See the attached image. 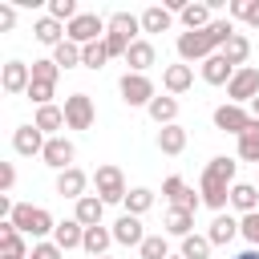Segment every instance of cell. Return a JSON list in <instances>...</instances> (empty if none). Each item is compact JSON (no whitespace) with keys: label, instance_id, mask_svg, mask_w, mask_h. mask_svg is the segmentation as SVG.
<instances>
[{"label":"cell","instance_id":"cell-26","mask_svg":"<svg viewBox=\"0 0 259 259\" xmlns=\"http://www.w3.org/2000/svg\"><path fill=\"white\" fill-rule=\"evenodd\" d=\"M158 150L162 154H182L186 150V130L174 121V125H162L158 130Z\"/></svg>","mask_w":259,"mask_h":259},{"label":"cell","instance_id":"cell-15","mask_svg":"<svg viewBox=\"0 0 259 259\" xmlns=\"http://www.w3.org/2000/svg\"><path fill=\"white\" fill-rule=\"evenodd\" d=\"M113 243H121V247H142L146 243V231H142L138 214H121L113 223Z\"/></svg>","mask_w":259,"mask_h":259},{"label":"cell","instance_id":"cell-30","mask_svg":"<svg viewBox=\"0 0 259 259\" xmlns=\"http://www.w3.org/2000/svg\"><path fill=\"white\" fill-rule=\"evenodd\" d=\"M239 158L259 166V121H255V117H251V125L239 134Z\"/></svg>","mask_w":259,"mask_h":259},{"label":"cell","instance_id":"cell-22","mask_svg":"<svg viewBox=\"0 0 259 259\" xmlns=\"http://www.w3.org/2000/svg\"><path fill=\"white\" fill-rule=\"evenodd\" d=\"M231 206L243 210V214H255V210H259V186H251V182H235V186H231Z\"/></svg>","mask_w":259,"mask_h":259},{"label":"cell","instance_id":"cell-23","mask_svg":"<svg viewBox=\"0 0 259 259\" xmlns=\"http://www.w3.org/2000/svg\"><path fill=\"white\" fill-rule=\"evenodd\" d=\"M235 235H239V219H231V214H214V223H210V231H206L210 247H227Z\"/></svg>","mask_w":259,"mask_h":259},{"label":"cell","instance_id":"cell-20","mask_svg":"<svg viewBox=\"0 0 259 259\" xmlns=\"http://www.w3.org/2000/svg\"><path fill=\"white\" fill-rule=\"evenodd\" d=\"M53 243H57L61 251H73V247H81V243H85V227H81L77 219H65V223H57Z\"/></svg>","mask_w":259,"mask_h":259},{"label":"cell","instance_id":"cell-12","mask_svg":"<svg viewBox=\"0 0 259 259\" xmlns=\"http://www.w3.org/2000/svg\"><path fill=\"white\" fill-rule=\"evenodd\" d=\"M0 85H4V93H28V85H32V69H28L24 61H8L4 73H0Z\"/></svg>","mask_w":259,"mask_h":259},{"label":"cell","instance_id":"cell-16","mask_svg":"<svg viewBox=\"0 0 259 259\" xmlns=\"http://www.w3.org/2000/svg\"><path fill=\"white\" fill-rule=\"evenodd\" d=\"M0 255L4 259H28V247H24V235L8 223V219H0Z\"/></svg>","mask_w":259,"mask_h":259},{"label":"cell","instance_id":"cell-6","mask_svg":"<svg viewBox=\"0 0 259 259\" xmlns=\"http://www.w3.org/2000/svg\"><path fill=\"white\" fill-rule=\"evenodd\" d=\"M117 89H121V101H125V105H146V109H150V101L158 97V93H154V81H150L146 73H125Z\"/></svg>","mask_w":259,"mask_h":259},{"label":"cell","instance_id":"cell-7","mask_svg":"<svg viewBox=\"0 0 259 259\" xmlns=\"http://www.w3.org/2000/svg\"><path fill=\"white\" fill-rule=\"evenodd\" d=\"M227 97H231V105H251L255 97H259V69H251V65H243L235 77H231V85H227Z\"/></svg>","mask_w":259,"mask_h":259},{"label":"cell","instance_id":"cell-36","mask_svg":"<svg viewBox=\"0 0 259 259\" xmlns=\"http://www.w3.org/2000/svg\"><path fill=\"white\" fill-rule=\"evenodd\" d=\"M138 255H142V259H170V243H166V235H146V243L138 247Z\"/></svg>","mask_w":259,"mask_h":259},{"label":"cell","instance_id":"cell-46","mask_svg":"<svg viewBox=\"0 0 259 259\" xmlns=\"http://www.w3.org/2000/svg\"><path fill=\"white\" fill-rule=\"evenodd\" d=\"M12 182H16L12 162H0V194H8V190H12Z\"/></svg>","mask_w":259,"mask_h":259},{"label":"cell","instance_id":"cell-33","mask_svg":"<svg viewBox=\"0 0 259 259\" xmlns=\"http://www.w3.org/2000/svg\"><path fill=\"white\" fill-rule=\"evenodd\" d=\"M178 16H182L186 32H198V28H206V24H210V4H186Z\"/></svg>","mask_w":259,"mask_h":259},{"label":"cell","instance_id":"cell-24","mask_svg":"<svg viewBox=\"0 0 259 259\" xmlns=\"http://www.w3.org/2000/svg\"><path fill=\"white\" fill-rule=\"evenodd\" d=\"M109 32H117V36H125V40L134 45L138 32H142V16H134V12H113V16H109Z\"/></svg>","mask_w":259,"mask_h":259},{"label":"cell","instance_id":"cell-4","mask_svg":"<svg viewBox=\"0 0 259 259\" xmlns=\"http://www.w3.org/2000/svg\"><path fill=\"white\" fill-rule=\"evenodd\" d=\"M105 28H109V20H101L97 12H81L73 24H65V32H69V40L73 45H93V40H105Z\"/></svg>","mask_w":259,"mask_h":259},{"label":"cell","instance_id":"cell-29","mask_svg":"<svg viewBox=\"0 0 259 259\" xmlns=\"http://www.w3.org/2000/svg\"><path fill=\"white\" fill-rule=\"evenodd\" d=\"M113 243V231H105V227H85V255L89 259H97V255H105V247Z\"/></svg>","mask_w":259,"mask_h":259},{"label":"cell","instance_id":"cell-25","mask_svg":"<svg viewBox=\"0 0 259 259\" xmlns=\"http://www.w3.org/2000/svg\"><path fill=\"white\" fill-rule=\"evenodd\" d=\"M125 65H130V73H146L154 65V45L150 40H134L130 53H125Z\"/></svg>","mask_w":259,"mask_h":259},{"label":"cell","instance_id":"cell-49","mask_svg":"<svg viewBox=\"0 0 259 259\" xmlns=\"http://www.w3.org/2000/svg\"><path fill=\"white\" fill-rule=\"evenodd\" d=\"M235 259H259V247H247V251H239Z\"/></svg>","mask_w":259,"mask_h":259},{"label":"cell","instance_id":"cell-48","mask_svg":"<svg viewBox=\"0 0 259 259\" xmlns=\"http://www.w3.org/2000/svg\"><path fill=\"white\" fill-rule=\"evenodd\" d=\"M12 24H16V8H12V4H0V28L8 32Z\"/></svg>","mask_w":259,"mask_h":259},{"label":"cell","instance_id":"cell-21","mask_svg":"<svg viewBox=\"0 0 259 259\" xmlns=\"http://www.w3.org/2000/svg\"><path fill=\"white\" fill-rule=\"evenodd\" d=\"M162 85H166V93H186V89L194 85V69H190V65H166Z\"/></svg>","mask_w":259,"mask_h":259},{"label":"cell","instance_id":"cell-9","mask_svg":"<svg viewBox=\"0 0 259 259\" xmlns=\"http://www.w3.org/2000/svg\"><path fill=\"white\" fill-rule=\"evenodd\" d=\"M40 158H45V166H53V170L61 174V170H73L77 146H73L69 138H61V134H57V138H49V142H45V154H40Z\"/></svg>","mask_w":259,"mask_h":259},{"label":"cell","instance_id":"cell-39","mask_svg":"<svg viewBox=\"0 0 259 259\" xmlns=\"http://www.w3.org/2000/svg\"><path fill=\"white\" fill-rule=\"evenodd\" d=\"M49 16L61 24H73L81 12H77V0H49Z\"/></svg>","mask_w":259,"mask_h":259},{"label":"cell","instance_id":"cell-11","mask_svg":"<svg viewBox=\"0 0 259 259\" xmlns=\"http://www.w3.org/2000/svg\"><path fill=\"white\" fill-rule=\"evenodd\" d=\"M162 194H166V198H170V206H178V210H198V202H202V198H198V194H194L178 174L162 182Z\"/></svg>","mask_w":259,"mask_h":259},{"label":"cell","instance_id":"cell-44","mask_svg":"<svg viewBox=\"0 0 259 259\" xmlns=\"http://www.w3.org/2000/svg\"><path fill=\"white\" fill-rule=\"evenodd\" d=\"M105 49H109V57H125V53H130V40L105 28Z\"/></svg>","mask_w":259,"mask_h":259},{"label":"cell","instance_id":"cell-50","mask_svg":"<svg viewBox=\"0 0 259 259\" xmlns=\"http://www.w3.org/2000/svg\"><path fill=\"white\" fill-rule=\"evenodd\" d=\"M251 117H255V121H259V97H255V101H251Z\"/></svg>","mask_w":259,"mask_h":259},{"label":"cell","instance_id":"cell-14","mask_svg":"<svg viewBox=\"0 0 259 259\" xmlns=\"http://www.w3.org/2000/svg\"><path fill=\"white\" fill-rule=\"evenodd\" d=\"M235 73H239V69H235L223 53H214V57H206V61H202V81H206V85H231V77H235Z\"/></svg>","mask_w":259,"mask_h":259},{"label":"cell","instance_id":"cell-3","mask_svg":"<svg viewBox=\"0 0 259 259\" xmlns=\"http://www.w3.org/2000/svg\"><path fill=\"white\" fill-rule=\"evenodd\" d=\"M20 235H32V239H45V235H53L57 231V223H53V214L45 210V206H32V202H16V210H12V219H8Z\"/></svg>","mask_w":259,"mask_h":259},{"label":"cell","instance_id":"cell-51","mask_svg":"<svg viewBox=\"0 0 259 259\" xmlns=\"http://www.w3.org/2000/svg\"><path fill=\"white\" fill-rule=\"evenodd\" d=\"M170 259H182V255H170Z\"/></svg>","mask_w":259,"mask_h":259},{"label":"cell","instance_id":"cell-52","mask_svg":"<svg viewBox=\"0 0 259 259\" xmlns=\"http://www.w3.org/2000/svg\"><path fill=\"white\" fill-rule=\"evenodd\" d=\"M97 259H109V255H97Z\"/></svg>","mask_w":259,"mask_h":259},{"label":"cell","instance_id":"cell-45","mask_svg":"<svg viewBox=\"0 0 259 259\" xmlns=\"http://www.w3.org/2000/svg\"><path fill=\"white\" fill-rule=\"evenodd\" d=\"M28 259H61V247L57 243H32Z\"/></svg>","mask_w":259,"mask_h":259},{"label":"cell","instance_id":"cell-41","mask_svg":"<svg viewBox=\"0 0 259 259\" xmlns=\"http://www.w3.org/2000/svg\"><path fill=\"white\" fill-rule=\"evenodd\" d=\"M28 69H32V81H45V85H57V77H61V65L53 57L49 61H32Z\"/></svg>","mask_w":259,"mask_h":259},{"label":"cell","instance_id":"cell-47","mask_svg":"<svg viewBox=\"0 0 259 259\" xmlns=\"http://www.w3.org/2000/svg\"><path fill=\"white\" fill-rule=\"evenodd\" d=\"M243 20L251 28H259V0H243Z\"/></svg>","mask_w":259,"mask_h":259},{"label":"cell","instance_id":"cell-13","mask_svg":"<svg viewBox=\"0 0 259 259\" xmlns=\"http://www.w3.org/2000/svg\"><path fill=\"white\" fill-rule=\"evenodd\" d=\"M45 134L36 130V125H16V134H12V150L16 154H24V158H32V154H45Z\"/></svg>","mask_w":259,"mask_h":259},{"label":"cell","instance_id":"cell-35","mask_svg":"<svg viewBox=\"0 0 259 259\" xmlns=\"http://www.w3.org/2000/svg\"><path fill=\"white\" fill-rule=\"evenodd\" d=\"M125 214H146L150 206H154V190H146V186H134L130 194H125Z\"/></svg>","mask_w":259,"mask_h":259},{"label":"cell","instance_id":"cell-32","mask_svg":"<svg viewBox=\"0 0 259 259\" xmlns=\"http://www.w3.org/2000/svg\"><path fill=\"white\" fill-rule=\"evenodd\" d=\"M32 125H36L40 134H53V130H61V125H65V109H61V105H40ZM53 138H57V134H53Z\"/></svg>","mask_w":259,"mask_h":259},{"label":"cell","instance_id":"cell-8","mask_svg":"<svg viewBox=\"0 0 259 259\" xmlns=\"http://www.w3.org/2000/svg\"><path fill=\"white\" fill-rule=\"evenodd\" d=\"M93 97L89 93H69L65 97V125L69 130H89L93 125Z\"/></svg>","mask_w":259,"mask_h":259},{"label":"cell","instance_id":"cell-28","mask_svg":"<svg viewBox=\"0 0 259 259\" xmlns=\"http://www.w3.org/2000/svg\"><path fill=\"white\" fill-rule=\"evenodd\" d=\"M166 235H178V239L194 235V210H178V206H170V214H166Z\"/></svg>","mask_w":259,"mask_h":259},{"label":"cell","instance_id":"cell-2","mask_svg":"<svg viewBox=\"0 0 259 259\" xmlns=\"http://www.w3.org/2000/svg\"><path fill=\"white\" fill-rule=\"evenodd\" d=\"M231 36H235V24H231V20H210L206 28L178 36V57H182V61H206V57H214Z\"/></svg>","mask_w":259,"mask_h":259},{"label":"cell","instance_id":"cell-43","mask_svg":"<svg viewBox=\"0 0 259 259\" xmlns=\"http://www.w3.org/2000/svg\"><path fill=\"white\" fill-rule=\"evenodd\" d=\"M239 235H243V239H247L251 247H259V210H255V214H243V219H239Z\"/></svg>","mask_w":259,"mask_h":259},{"label":"cell","instance_id":"cell-37","mask_svg":"<svg viewBox=\"0 0 259 259\" xmlns=\"http://www.w3.org/2000/svg\"><path fill=\"white\" fill-rule=\"evenodd\" d=\"M105 61H109L105 40H93V45H85V49H81V65H85V69H101Z\"/></svg>","mask_w":259,"mask_h":259},{"label":"cell","instance_id":"cell-19","mask_svg":"<svg viewBox=\"0 0 259 259\" xmlns=\"http://www.w3.org/2000/svg\"><path fill=\"white\" fill-rule=\"evenodd\" d=\"M101 210H105V202H101L97 194H85V198H77L73 219H77L81 227H101Z\"/></svg>","mask_w":259,"mask_h":259},{"label":"cell","instance_id":"cell-42","mask_svg":"<svg viewBox=\"0 0 259 259\" xmlns=\"http://www.w3.org/2000/svg\"><path fill=\"white\" fill-rule=\"evenodd\" d=\"M53 93H57V85H45V81H32L24 97H28V101H36V109H40V105H53Z\"/></svg>","mask_w":259,"mask_h":259},{"label":"cell","instance_id":"cell-31","mask_svg":"<svg viewBox=\"0 0 259 259\" xmlns=\"http://www.w3.org/2000/svg\"><path fill=\"white\" fill-rule=\"evenodd\" d=\"M219 53H223V57H227V61H231L235 69H243V61L251 57V40H247L243 32H235V36H231V40H227V45H223Z\"/></svg>","mask_w":259,"mask_h":259},{"label":"cell","instance_id":"cell-40","mask_svg":"<svg viewBox=\"0 0 259 259\" xmlns=\"http://www.w3.org/2000/svg\"><path fill=\"white\" fill-rule=\"evenodd\" d=\"M53 61H57L61 69H73V65H81V45H73V40L57 45V49H53Z\"/></svg>","mask_w":259,"mask_h":259},{"label":"cell","instance_id":"cell-34","mask_svg":"<svg viewBox=\"0 0 259 259\" xmlns=\"http://www.w3.org/2000/svg\"><path fill=\"white\" fill-rule=\"evenodd\" d=\"M150 117H154L158 125H174V117H178V101H174V97H154V101H150Z\"/></svg>","mask_w":259,"mask_h":259},{"label":"cell","instance_id":"cell-18","mask_svg":"<svg viewBox=\"0 0 259 259\" xmlns=\"http://www.w3.org/2000/svg\"><path fill=\"white\" fill-rule=\"evenodd\" d=\"M32 36H36L40 45H53V49L69 40V32H65V24H61V20H53V16H40V20L32 24Z\"/></svg>","mask_w":259,"mask_h":259},{"label":"cell","instance_id":"cell-10","mask_svg":"<svg viewBox=\"0 0 259 259\" xmlns=\"http://www.w3.org/2000/svg\"><path fill=\"white\" fill-rule=\"evenodd\" d=\"M214 125H219L223 134H235V138H239V134L251 125V113H247L243 105H219V109H214Z\"/></svg>","mask_w":259,"mask_h":259},{"label":"cell","instance_id":"cell-27","mask_svg":"<svg viewBox=\"0 0 259 259\" xmlns=\"http://www.w3.org/2000/svg\"><path fill=\"white\" fill-rule=\"evenodd\" d=\"M170 20H174V12H170V8L150 4V8L142 12V32H166V28H170Z\"/></svg>","mask_w":259,"mask_h":259},{"label":"cell","instance_id":"cell-1","mask_svg":"<svg viewBox=\"0 0 259 259\" xmlns=\"http://www.w3.org/2000/svg\"><path fill=\"white\" fill-rule=\"evenodd\" d=\"M235 170H239V162L235 158H227V154H219V158H210L206 162V170H202V182H198V194H202V202L214 210V214H223V206L231 202V186H235Z\"/></svg>","mask_w":259,"mask_h":259},{"label":"cell","instance_id":"cell-38","mask_svg":"<svg viewBox=\"0 0 259 259\" xmlns=\"http://www.w3.org/2000/svg\"><path fill=\"white\" fill-rule=\"evenodd\" d=\"M210 255V239L206 235H186L182 239V259H206Z\"/></svg>","mask_w":259,"mask_h":259},{"label":"cell","instance_id":"cell-17","mask_svg":"<svg viewBox=\"0 0 259 259\" xmlns=\"http://www.w3.org/2000/svg\"><path fill=\"white\" fill-rule=\"evenodd\" d=\"M85 186H89V178H85L77 166L57 174V194H61V198H73V202H77V198H85Z\"/></svg>","mask_w":259,"mask_h":259},{"label":"cell","instance_id":"cell-5","mask_svg":"<svg viewBox=\"0 0 259 259\" xmlns=\"http://www.w3.org/2000/svg\"><path fill=\"white\" fill-rule=\"evenodd\" d=\"M93 186H97V198L101 202H125V194H130L117 166H97L93 170Z\"/></svg>","mask_w":259,"mask_h":259}]
</instances>
